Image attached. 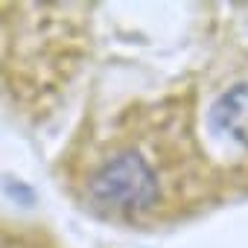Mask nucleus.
<instances>
[{"mask_svg":"<svg viewBox=\"0 0 248 248\" xmlns=\"http://www.w3.org/2000/svg\"><path fill=\"white\" fill-rule=\"evenodd\" d=\"M3 248H62L56 245V239L32 225H15V228H3Z\"/></svg>","mask_w":248,"mask_h":248,"instance_id":"3","label":"nucleus"},{"mask_svg":"<svg viewBox=\"0 0 248 248\" xmlns=\"http://www.w3.org/2000/svg\"><path fill=\"white\" fill-rule=\"evenodd\" d=\"M213 120L222 132H228L233 140L248 146V85H239V88L228 91L219 99V105L213 111Z\"/></svg>","mask_w":248,"mask_h":248,"instance_id":"2","label":"nucleus"},{"mask_svg":"<svg viewBox=\"0 0 248 248\" xmlns=\"http://www.w3.org/2000/svg\"><path fill=\"white\" fill-rule=\"evenodd\" d=\"M178 111H164L161 129L146 135L120 132L99 143L82 175V202L102 219L149 225L178 213L181 172L193 175V140L181 132Z\"/></svg>","mask_w":248,"mask_h":248,"instance_id":"1","label":"nucleus"}]
</instances>
